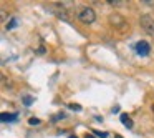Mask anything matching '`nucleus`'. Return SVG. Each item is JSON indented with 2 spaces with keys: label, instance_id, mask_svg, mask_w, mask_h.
Segmentation results:
<instances>
[{
  "label": "nucleus",
  "instance_id": "obj_9",
  "mask_svg": "<svg viewBox=\"0 0 154 138\" xmlns=\"http://www.w3.org/2000/svg\"><path fill=\"white\" fill-rule=\"evenodd\" d=\"M15 25H17V18H12V20L7 24V28H8V30H12V28H14Z\"/></svg>",
  "mask_w": 154,
  "mask_h": 138
},
{
  "label": "nucleus",
  "instance_id": "obj_6",
  "mask_svg": "<svg viewBox=\"0 0 154 138\" xmlns=\"http://www.w3.org/2000/svg\"><path fill=\"white\" fill-rule=\"evenodd\" d=\"M93 133L96 135V136H100V138H108V133L106 131H100V130H93Z\"/></svg>",
  "mask_w": 154,
  "mask_h": 138
},
{
  "label": "nucleus",
  "instance_id": "obj_3",
  "mask_svg": "<svg viewBox=\"0 0 154 138\" xmlns=\"http://www.w3.org/2000/svg\"><path fill=\"white\" fill-rule=\"evenodd\" d=\"M136 52H137V55H141V57H147L149 52H151V45L147 43V42H144V40H139L136 43Z\"/></svg>",
  "mask_w": 154,
  "mask_h": 138
},
{
  "label": "nucleus",
  "instance_id": "obj_10",
  "mask_svg": "<svg viewBox=\"0 0 154 138\" xmlns=\"http://www.w3.org/2000/svg\"><path fill=\"white\" fill-rule=\"evenodd\" d=\"M108 4H111V5H121V4H123V0H108Z\"/></svg>",
  "mask_w": 154,
  "mask_h": 138
},
{
  "label": "nucleus",
  "instance_id": "obj_11",
  "mask_svg": "<svg viewBox=\"0 0 154 138\" xmlns=\"http://www.w3.org/2000/svg\"><path fill=\"white\" fill-rule=\"evenodd\" d=\"M32 101H33V98H32V97H25L23 98V103L25 105H32Z\"/></svg>",
  "mask_w": 154,
  "mask_h": 138
},
{
  "label": "nucleus",
  "instance_id": "obj_13",
  "mask_svg": "<svg viewBox=\"0 0 154 138\" xmlns=\"http://www.w3.org/2000/svg\"><path fill=\"white\" fill-rule=\"evenodd\" d=\"M151 110H152V113H154V103H152V107H151Z\"/></svg>",
  "mask_w": 154,
  "mask_h": 138
},
{
  "label": "nucleus",
  "instance_id": "obj_14",
  "mask_svg": "<svg viewBox=\"0 0 154 138\" xmlns=\"http://www.w3.org/2000/svg\"><path fill=\"white\" fill-rule=\"evenodd\" d=\"M70 138H76V136H70Z\"/></svg>",
  "mask_w": 154,
  "mask_h": 138
},
{
  "label": "nucleus",
  "instance_id": "obj_7",
  "mask_svg": "<svg viewBox=\"0 0 154 138\" xmlns=\"http://www.w3.org/2000/svg\"><path fill=\"white\" fill-rule=\"evenodd\" d=\"M28 125H32V127H37V125H40V120L35 117H32L30 120H28Z\"/></svg>",
  "mask_w": 154,
  "mask_h": 138
},
{
  "label": "nucleus",
  "instance_id": "obj_5",
  "mask_svg": "<svg viewBox=\"0 0 154 138\" xmlns=\"http://www.w3.org/2000/svg\"><path fill=\"white\" fill-rule=\"evenodd\" d=\"M119 118H121V121H123V125H124L126 128H133V120H131V118L128 117L126 113H121Z\"/></svg>",
  "mask_w": 154,
  "mask_h": 138
},
{
  "label": "nucleus",
  "instance_id": "obj_8",
  "mask_svg": "<svg viewBox=\"0 0 154 138\" xmlns=\"http://www.w3.org/2000/svg\"><path fill=\"white\" fill-rule=\"evenodd\" d=\"M68 107H70L71 110H75V111H81V105H78V103H70Z\"/></svg>",
  "mask_w": 154,
  "mask_h": 138
},
{
  "label": "nucleus",
  "instance_id": "obj_1",
  "mask_svg": "<svg viewBox=\"0 0 154 138\" xmlns=\"http://www.w3.org/2000/svg\"><path fill=\"white\" fill-rule=\"evenodd\" d=\"M76 18L85 25L93 24V22L96 20V12H94L91 7H81L80 10H78V14H76Z\"/></svg>",
  "mask_w": 154,
  "mask_h": 138
},
{
  "label": "nucleus",
  "instance_id": "obj_12",
  "mask_svg": "<svg viewBox=\"0 0 154 138\" xmlns=\"http://www.w3.org/2000/svg\"><path fill=\"white\" fill-rule=\"evenodd\" d=\"M85 138H94V136H93V135H88L86 133V135H85Z\"/></svg>",
  "mask_w": 154,
  "mask_h": 138
},
{
  "label": "nucleus",
  "instance_id": "obj_2",
  "mask_svg": "<svg viewBox=\"0 0 154 138\" xmlns=\"http://www.w3.org/2000/svg\"><path fill=\"white\" fill-rule=\"evenodd\" d=\"M139 24H141V27L144 28V32H146V34L154 35V18L151 17V15H147V14L141 15Z\"/></svg>",
  "mask_w": 154,
  "mask_h": 138
},
{
  "label": "nucleus",
  "instance_id": "obj_4",
  "mask_svg": "<svg viewBox=\"0 0 154 138\" xmlns=\"http://www.w3.org/2000/svg\"><path fill=\"white\" fill-rule=\"evenodd\" d=\"M18 118V113H2L0 115V120L4 121V123H12V121H15Z\"/></svg>",
  "mask_w": 154,
  "mask_h": 138
}]
</instances>
